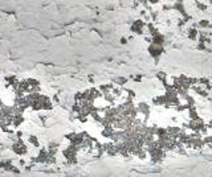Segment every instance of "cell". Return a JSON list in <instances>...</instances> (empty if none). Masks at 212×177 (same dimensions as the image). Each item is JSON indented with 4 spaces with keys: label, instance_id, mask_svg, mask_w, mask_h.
I'll use <instances>...</instances> for the list:
<instances>
[{
    "label": "cell",
    "instance_id": "6da1fadb",
    "mask_svg": "<svg viewBox=\"0 0 212 177\" xmlns=\"http://www.w3.org/2000/svg\"><path fill=\"white\" fill-rule=\"evenodd\" d=\"M12 149H13V152H16L17 155H24L26 152V148H25V145L21 140H17L16 143H13Z\"/></svg>",
    "mask_w": 212,
    "mask_h": 177
},
{
    "label": "cell",
    "instance_id": "7a4b0ae2",
    "mask_svg": "<svg viewBox=\"0 0 212 177\" xmlns=\"http://www.w3.org/2000/svg\"><path fill=\"white\" fill-rule=\"evenodd\" d=\"M29 143L33 144L35 147H39V141H37V139L35 138V136H31V138H29Z\"/></svg>",
    "mask_w": 212,
    "mask_h": 177
},
{
    "label": "cell",
    "instance_id": "3957f363",
    "mask_svg": "<svg viewBox=\"0 0 212 177\" xmlns=\"http://www.w3.org/2000/svg\"><path fill=\"white\" fill-rule=\"evenodd\" d=\"M199 25H200L202 28H207V26H210V21L208 20H203V21L199 23Z\"/></svg>",
    "mask_w": 212,
    "mask_h": 177
},
{
    "label": "cell",
    "instance_id": "277c9868",
    "mask_svg": "<svg viewBox=\"0 0 212 177\" xmlns=\"http://www.w3.org/2000/svg\"><path fill=\"white\" fill-rule=\"evenodd\" d=\"M126 81H127V79H126V78H123V77H119L118 79H116V82H117V83H119V85H123V83H125Z\"/></svg>",
    "mask_w": 212,
    "mask_h": 177
}]
</instances>
